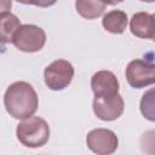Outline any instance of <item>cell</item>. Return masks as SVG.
<instances>
[{
	"label": "cell",
	"instance_id": "obj_1",
	"mask_svg": "<svg viewBox=\"0 0 155 155\" xmlns=\"http://www.w3.org/2000/svg\"><path fill=\"white\" fill-rule=\"evenodd\" d=\"M4 105L13 119L23 120L38 110L39 97L30 84L16 81L7 87L4 94Z\"/></svg>",
	"mask_w": 155,
	"mask_h": 155
},
{
	"label": "cell",
	"instance_id": "obj_2",
	"mask_svg": "<svg viewBox=\"0 0 155 155\" xmlns=\"http://www.w3.org/2000/svg\"><path fill=\"white\" fill-rule=\"evenodd\" d=\"M16 136L27 148H40L48 142L50 126L40 116H29L17 125Z\"/></svg>",
	"mask_w": 155,
	"mask_h": 155
},
{
	"label": "cell",
	"instance_id": "obj_3",
	"mask_svg": "<svg viewBox=\"0 0 155 155\" xmlns=\"http://www.w3.org/2000/svg\"><path fill=\"white\" fill-rule=\"evenodd\" d=\"M46 42V33L35 24H21L13 35L12 44L22 52H38Z\"/></svg>",
	"mask_w": 155,
	"mask_h": 155
},
{
	"label": "cell",
	"instance_id": "obj_4",
	"mask_svg": "<svg viewBox=\"0 0 155 155\" xmlns=\"http://www.w3.org/2000/svg\"><path fill=\"white\" fill-rule=\"evenodd\" d=\"M74 78V67L65 59L53 61L44 70L46 86L52 91H62L68 87Z\"/></svg>",
	"mask_w": 155,
	"mask_h": 155
},
{
	"label": "cell",
	"instance_id": "obj_5",
	"mask_svg": "<svg viewBox=\"0 0 155 155\" xmlns=\"http://www.w3.org/2000/svg\"><path fill=\"white\" fill-rule=\"evenodd\" d=\"M126 80L133 88H143L155 82V64L153 61L133 59L127 64Z\"/></svg>",
	"mask_w": 155,
	"mask_h": 155
},
{
	"label": "cell",
	"instance_id": "obj_6",
	"mask_svg": "<svg viewBox=\"0 0 155 155\" xmlns=\"http://www.w3.org/2000/svg\"><path fill=\"white\" fill-rule=\"evenodd\" d=\"M92 109L99 120L114 121L122 115L125 102L119 93L114 96H99L93 98Z\"/></svg>",
	"mask_w": 155,
	"mask_h": 155
},
{
	"label": "cell",
	"instance_id": "obj_7",
	"mask_svg": "<svg viewBox=\"0 0 155 155\" xmlns=\"http://www.w3.org/2000/svg\"><path fill=\"white\" fill-rule=\"evenodd\" d=\"M86 144L91 151L98 155L113 154L119 145L116 134L108 128H94L86 136Z\"/></svg>",
	"mask_w": 155,
	"mask_h": 155
},
{
	"label": "cell",
	"instance_id": "obj_8",
	"mask_svg": "<svg viewBox=\"0 0 155 155\" xmlns=\"http://www.w3.org/2000/svg\"><path fill=\"white\" fill-rule=\"evenodd\" d=\"M91 88L94 97L114 96L119 93L120 84L114 73L109 70H99L91 78Z\"/></svg>",
	"mask_w": 155,
	"mask_h": 155
},
{
	"label": "cell",
	"instance_id": "obj_9",
	"mask_svg": "<svg viewBox=\"0 0 155 155\" xmlns=\"http://www.w3.org/2000/svg\"><path fill=\"white\" fill-rule=\"evenodd\" d=\"M131 33L142 39H154V16L148 12H137L130 22Z\"/></svg>",
	"mask_w": 155,
	"mask_h": 155
},
{
	"label": "cell",
	"instance_id": "obj_10",
	"mask_svg": "<svg viewBox=\"0 0 155 155\" xmlns=\"http://www.w3.org/2000/svg\"><path fill=\"white\" fill-rule=\"evenodd\" d=\"M128 18L127 15L121 10H113L103 16L102 25L103 28L113 34H122L127 27Z\"/></svg>",
	"mask_w": 155,
	"mask_h": 155
},
{
	"label": "cell",
	"instance_id": "obj_11",
	"mask_svg": "<svg viewBox=\"0 0 155 155\" xmlns=\"http://www.w3.org/2000/svg\"><path fill=\"white\" fill-rule=\"evenodd\" d=\"M19 27L21 21L16 15L10 11L0 13V44L12 42L13 35Z\"/></svg>",
	"mask_w": 155,
	"mask_h": 155
},
{
	"label": "cell",
	"instance_id": "obj_12",
	"mask_svg": "<svg viewBox=\"0 0 155 155\" xmlns=\"http://www.w3.org/2000/svg\"><path fill=\"white\" fill-rule=\"evenodd\" d=\"M105 4L103 0H76L75 8L78 13L86 19H94L103 15L105 11Z\"/></svg>",
	"mask_w": 155,
	"mask_h": 155
},
{
	"label": "cell",
	"instance_id": "obj_13",
	"mask_svg": "<svg viewBox=\"0 0 155 155\" xmlns=\"http://www.w3.org/2000/svg\"><path fill=\"white\" fill-rule=\"evenodd\" d=\"M154 90H149L147 93L143 94V98L140 101V111L150 121H154V98H153Z\"/></svg>",
	"mask_w": 155,
	"mask_h": 155
},
{
	"label": "cell",
	"instance_id": "obj_14",
	"mask_svg": "<svg viewBox=\"0 0 155 155\" xmlns=\"http://www.w3.org/2000/svg\"><path fill=\"white\" fill-rule=\"evenodd\" d=\"M16 1L24 5H34L39 7H50L57 2V0H16Z\"/></svg>",
	"mask_w": 155,
	"mask_h": 155
},
{
	"label": "cell",
	"instance_id": "obj_15",
	"mask_svg": "<svg viewBox=\"0 0 155 155\" xmlns=\"http://www.w3.org/2000/svg\"><path fill=\"white\" fill-rule=\"evenodd\" d=\"M12 7V0H0V13L8 12Z\"/></svg>",
	"mask_w": 155,
	"mask_h": 155
},
{
	"label": "cell",
	"instance_id": "obj_16",
	"mask_svg": "<svg viewBox=\"0 0 155 155\" xmlns=\"http://www.w3.org/2000/svg\"><path fill=\"white\" fill-rule=\"evenodd\" d=\"M124 0H103V2L107 5H117V4H120V2H122Z\"/></svg>",
	"mask_w": 155,
	"mask_h": 155
},
{
	"label": "cell",
	"instance_id": "obj_17",
	"mask_svg": "<svg viewBox=\"0 0 155 155\" xmlns=\"http://www.w3.org/2000/svg\"><path fill=\"white\" fill-rule=\"evenodd\" d=\"M140 1H144V2H154L155 0H140Z\"/></svg>",
	"mask_w": 155,
	"mask_h": 155
}]
</instances>
